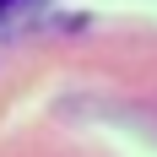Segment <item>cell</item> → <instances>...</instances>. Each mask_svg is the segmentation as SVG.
I'll list each match as a JSON object with an SVG mask.
<instances>
[{
  "instance_id": "obj_1",
  "label": "cell",
  "mask_w": 157,
  "mask_h": 157,
  "mask_svg": "<svg viewBox=\"0 0 157 157\" xmlns=\"http://www.w3.org/2000/svg\"><path fill=\"white\" fill-rule=\"evenodd\" d=\"M0 6H6V11H11V6H16V0H0Z\"/></svg>"
}]
</instances>
